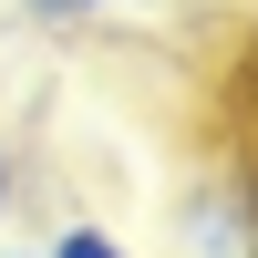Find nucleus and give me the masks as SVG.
Wrapping results in <instances>:
<instances>
[{"label": "nucleus", "instance_id": "obj_4", "mask_svg": "<svg viewBox=\"0 0 258 258\" xmlns=\"http://www.w3.org/2000/svg\"><path fill=\"white\" fill-rule=\"evenodd\" d=\"M0 258H41V248H0Z\"/></svg>", "mask_w": 258, "mask_h": 258}, {"label": "nucleus", "instance_id": "obj_3", "mask_svg": "<svg viewBox=\"0 0 258 258\" xmlns=\"http://www.w3.org/2000/svg\"><path fill=\"white\" fill-rule=\"evenodd\" d=\"M0 217H11V145H0Z\"/></svg>", "mask_w": 258, "mask_h": 258}, {"label": "nucleus", "instance_id": "obj_1", "mask_svg": "<svg viewBox=\"0 0 258 258\" xmlns=\"http://www.w3.org/2000/svg\"><path fill=\"white\" fill-rule=\"evenodd\" d=\"M41 258H135V248H124L114 227H62V238L41 248Z\"/></svg>", "mask_w": 258, "mask_h": 258}, {"label": "nucleus", "instance_id": "obj_2", "mask_svg": "<svg viewBox=\"0 0 258 258\" xmlns=\"http://www.w3.org/2000/svg\"><path fill=\"white\" fill-rule=\"evenodd\" d=\"M31 21H103V11H145V0H21Z\"/></svg>", "mask_w": 258, "mask_h": 258}]
</instances>
